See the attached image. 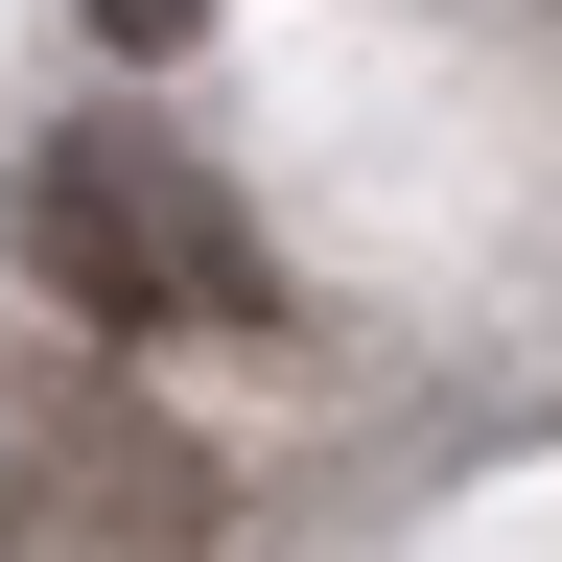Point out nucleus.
Returning a JSON list of instances; mask_svg holds the SVG:
<instances>
[{"mask_svg": "<svg viewBox=\"0 0 562 562\" xmlns=\"http://www.w3.org/2000/svg\"><path fill=\"white\" fill-rule=\"evenodd\" d=\"M188 24H211V0H94V47H140V70H165Z\"/></svg>", "mask_w": 562, "mask_h": 562, "instance_id": "nucleus-2", "label": "nucleus"}, {"mask_svg": "<svg viewBox=\"0 0 562 562\" xmlns=\"http://www.w3.org/2000/svg\"><path fill=\"white\" fill-rule=\"evenodd\" d=\"M0 258H24L70 328H211V351H258V328H281L258 211L211 188L188 140H24V188H0Z\"/></svg>", "mask_w": 562, "mask_h": 562, "instance_id": "nucleus-1", "label": "nucleus"}]
</instances>
